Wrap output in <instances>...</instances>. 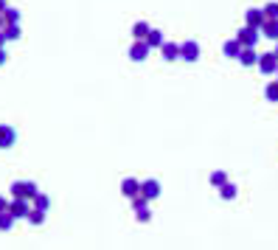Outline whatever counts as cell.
I'll return each mask as SVG.
<instances>
[{
    "label": "cell",
    "instance_id": "obj_19",
    "mask_svg": "<svg viewBox=\"0 0 278 250\" xmlns=\"http://www.w3.org/2000/svg\"><path fill=\"white\" fill-rule=\"evenodd\" d=\"M236 191H239V188H236L233 183H230V180L225 183V186H219V197H222V200H233Z\"/></svg>",
    "mask_w": 278,
    "mask_h": 250
},
{
    "label": "cell",
    "instance_id": "obj_27",
    "mask_svg": "<svg viewBox=\"0 0 278 250\" xmlns=\"http://www.w3.org/2000/svg\"><path fill=\"white\" fill-rule=\"evenodd\" d=\"M9 202H12V200H6V194H0V214L9 211Z\"/></svg>",
    "mask_w": 278,
    "mask_h": 250
},
{
    "label": "cell",
    "instance_id": "obj_25",
    "mask_svg": "<svg viewBox=\"0 0 278 250\" xmlns=\"http://www.w3.org/2000/svg\"><path fill=\"white\" fill-rule=\"evenodd\" d=\"M225 183H228V172H214L211 174V186H225Z\"/></svg>",
    "mask_w": 278,
    "mask_h": 250
},
{
    "label": "cell",
    "instance_id": "obj_22",
    "mask_svg": "<svg viewBox=\"0 0 278 250\" xmlns=\"http://www.w3.org/2000/svg\"><path fill=\"white\" fill-rule=\"evenodd\" d=\"M264 96H267V101H278V79L264 87Z\"/></svg>",
    "mask_w": 278,
    "mask_h": 250
},
{
    "label": "cell",
    "instance_id": "obj_16",
    "mask_svg": "<svg viewBox=\"0 0 278 250\" xmlns=\"http://www.w3.org/2000/svg\"><path fill=\"white\" fill-rule=\"evenodd\" d=\"M149 31H152V26L149 23H135V26H132V37H135V43H141V40H146V37H149Z\"/></svg>",
    "mask_w": 278,
    "mask_h": 250
},
{
    "label": "cell",
    "instance_id": "obj_14",
    "mask_svg": "<svg viewBox=\"0 0 278 250\" xmlns=\"http://www.w3.org/2000/svg\"><path fill=\"white\" fill-rule=\"evenodd\" d=\"M222 54H225V57H230V59H239V54H242V45H239V40H228V43L222 45Z\"/></svg>",
    "mask_w": 278,
    "mask_h": 250
},
{
    "label": "cell",
    "instance_id": "obj_32",
    "mask_svg": "<svg viewBox=\"0 0 278 250\" xmlns=\"http://www.w3.org/2000/svg\"><path fill=\"white\" fill-rule=\"evenodd\" d=\"M275 57H278V43H275Z\"/></svg>",
    "mask_w": 278,
    "mask_h": 250
},
{
    "label": "cell",
    "instance_id": "obj_29",
    "mask_svg": "<svg viewBox=\"0 0 278 250\" xmlns=\"http://www.w3.org/2000/svg\"><path fill=\"white\" fill-rule=\"evenodd\" d=\"M0 48H6V34L0 31Z\"/></svg>",
    "mask_w": 278,
    "mask_h": 250
},
{
    "label": "cell",
    "instance_id": "obj_6",
    "mask_svg": "<svg viewBox=\"0 0 278 250\" xmlns=\"http://www.w3.org/2000/svg\"><path fill=\"white\" fill-rule=\"evenodd\" d=\"M141 197L143 200H157V197H160V183H157L155 177H149V180H143L141 183Z\"/></svg>",
    "mask_w": 278,
    "mask_h": 250
},
{
    "label": "cell",
    "instance_id": "obj_30",
    "mask_svg": "<svg viewBox=\"0 0 278 250\" xmlns=\"http://www.w3.org/2000/svg\"><path fill=\"white\" fill-rule=\"evenodd\" d=\"M6 9H9V3H6V0H0V15H3Z\"/></svg>",
    "mask_w": 278,
    "mask_h": 250
},
{
    "label": "cell",
    "instance_id": "obj_11",
    "mask_svg": "<svg viewBox=\"0 0 278 250\" xmlns=\"http://www.w3.org/2000/svg\"><path fill=\"white\" fill-rule=\"evenodd\" d=\"M121 194H124V197H129V200H132V197H138V194H141V180L127 177L121 183Z\"/></svg>",
    "mask_w": 278,
    "mask_h": 250
},
{
    "label": "cell",
    "instance_id": "obj_23",
    "mask_svg": "<svg viewBox=\"0 0 278 250\" xmlns=\"http://www.w3.org/2000/svg\"><path fill=\"white\" fill-rule=\"evenodd\" d=\"M3 34H6V43L20 40V26H3Z\"/></svg>",
    "mask_w": 278,
    "mask_h": 250
},
{
    "label": "cell",
    "instance_id": "obj_17",
    "mask_svg": "<svg viewBox=\"0 0 278 250\" xmlns=\"http://www.w3.org/2000/svg\"><path fill=\"white\" fill-rule=\"evenodd\" d=\"M143 43L149 45V48H160V45L166 43V40H163V31L152 29V31H149V37H146V40H143Z\"/></svg>",
    "mask_w": 278,
    "mask_h": 250
},
{
    "label": "cell",
    "instance_id": "obj_9",
    "mask_svg": "<svg viewBox=\"0 0 278 250\" xmlns=\"http://www.w3.org/2000/svg\"><path fill=\"white\" fill-rule=\"evenodd\" d=\"M264 9H247V15H244V26H250V29H261L264 26Z\"/></svg>",
    "mask_w": 278,
    "mask_h": 250
},
{
    "label": "cell",
    "instance_id": "obj_28",
    "mask_svg": "<svg viewBox=\"0 0 278 250\" xmlns=\"http://www.w3.org/2000/svg\"><path fill=\"white\" fill-rule=\"evenodd\" d=\"M6 59H9V54H6V48H0V65H6Z\"/></svg>",
    "mask_w": 278,
    "mask_h": 250
},
{
    "label": "cell",
    "instance_id": "obj_20",
    "mask_svg": "<svg viewBox=\"0 0 278 250\" xmlns=\"http://www.w3.org/2000/svg\"><path fill=\"white\" fill-rule=\"evenodd\" d=\"M45 216H48V211H40V208H31V211H29V222H31V225H43Z\"/></svg>",
    "mask_w": 278,
    "mask_h": 250
},
{
    "label": "cell",
    "instance_id": "obj_26",
    "mask_svg": "<svg viewBox=\"0 0 278 250\" xmlns=\"http://www.w3.org/2000/svg\"><path fill=\"white\" fill-rule=\"evenodd\" d=\"M264 17L267 20H278V3H267L264 6Z\"/></svg>",
    "mask_w": 278,
    "mask_h": 250
},
{
    "label": "cell",
    "instance_id": "obj_12",
    "mask_svg": "<svg viewBox=\"0 0 278 250\" xmlns=\"http://www.w3.org/2000/svg\"><path fill=\"white\" fill-rule=\"evenodd\" d=\"M160 54H163L166 62H177L180 59V45L177 43H163L160 45Z\"/></svg>",
    "mask_w": 278,
    "mask_h": 250
},
{
    "label": "cell",
    "instance_id": "obj_31",
    "mask_svg": "<svg viewBox=\"0 0 278 250\" xmlns=\"http://www.w3.org/2000/svg\"><path fill=\"white\" fill-rule=\"evenodd\" d=\"M3 26H6V20H3V15H0V31H3Z\"/></svg>",
    "mask_w": 278,
    "mask_h": 250
},
{
    "label": "cell",
    "instance_id": "obj_15",
    "mask_svg": "<svg viewBox=\"0 0 278 250\" xmlns=\"http://www.w3.org/2000/svg\"><path fill=\"white\" fill-rule=\"evenodd\" d=\"M261 37H267V40H275L278 43V20H264V26L261 29Z\"/></svg>",
    "mask_w": 278,
    "mask_h": 250
},
{
    "label": "cell",
    "instance_id": "obj_10",
    "mask_svg": "<svg viewBox=\"0 0 278 250\" xmlns=\"http://www.w3.org/2000/svg\"><path fill=\"white\" fill-rule=\"evenodd\" d=\"M149 51L152 48L143 43V40H141V43H132V45H129V59H132V62H143V59L149 57Z\"/></svg>",
    "mask_w": 278,
    "mask_h": 250
},
{
    "label": "cell",
    "instance_id": "obj_4",
    "mask_svg": "<svg viewBox=\"0 0 278 250\" xmlns=\"http://www.w3.org/2000/svg\"><path fill=\"white\" fill-rule=\"evenodd\" d=\"M180 59H185V62H197V59H200V43H197V40H185V43H180Z\"/></svg>",
    "mask_w": 278,
    "mask_h": 250
},
{
    "label": "cell",
    "instance_id": "obj_3",
    "mask_svg": "<svg viewBox=\"0 0 278 250\" xmlns=\"http://www.w3.org/2000/svg\"><path fill=\"white\" fill-rule=\"evenodd\" d=\"M236 40H239V45L242 48H256V43L261 40V31L258 29H250V26H244L239 34H236Z\"/></svg>",
    "mask_w": 278,
    "mask_h": 250
},
{
    "label": "cell",
    "instance_id": "obj_24",
    "mask_svg": "<svg viewBox=\"0 0 278 250\" xmlns=\"http://www.w3.org/2000/svg\"><path fill=\"white\" fill-rule=\"evenodd\" d=\"M12 225H15V216L9 214V211H3L0 214V230H12Z\"/></svg>",
    "mask_w": 278,
    "mask_h": 250
},
{
    "label": "cell",
    "instance_id": "obj_21",
    "mask_svg": "<svg viewBox=\"0 0 278 250\" xmlns=\"http://www.w3.org/2000/svg\"><path fill=\"white\" fill-rule=\"evenodd\" d=\"M34 208L48 211V208H51V197H48V194H37V197H34Z\"/></svg>",
    "mask_w": 278,
    "mask_h": 250
},
{
    "label": "cell",
    "instance_id": "obj_5",
    "mask_svg": "<svg viewBox=\"0 0 278 250\" xmlns=\"http://www.w3.org/2000/svg\"><path fill=\"white\" fill-rule=\"evenodd\" d=\"M132 211H135L138 222H149L152 219V211H149V200H143L141 194L132 197Z\"/></svg>",
    "mask_w": 278,
    "mask_h": 250
},
{
    "label": "cell",
    "instance_id": "obj_7",
    "mask_svg": "<svg viewBox=\"0 0 278 250\" xmlns=\"http://www.w3.org/2000/svg\"><path fill=\"white\" fill-rule=\"evenodd\" d=\"M29 211H31L29 200H12L9 202V214L15 216V219H29Z\"/></svg>",
    "mask_w": 278,
    "mask_h": 250
},
{
    "label": "cell",
    "instance_id": "obj_18",
    "mask_svg": "<svg viewBox=\"0 0 278 250\" xmlns=\"http://www.w3.org/2000/svg\"><path fill=\"white\" fill-rule=\"evenodd\" d=\"M3 20H6V26H20V9L9 6L6 12H3Z\"/></svg>",
    "mask_w": 278,
    "mask_h": 250
},
{
    "label": "cell",
    "instance_id": "obj_2",
    "mask_svg": "<svg viewBox=\"0 0 278 250\" xmlns=\"http://www.w3.org/2000/svg\"><path fill=\"white\" fill-rule=\"evenodd\" d=\"M258 71H261L264 76H275V73H278L275 51H270V54H258Z\"/></svg>",
    "mask_w": 278,
    "mask_h": 250
},
{
    "label": "cell",
    "instance_id": "obj_1",
    "mask_svg": "<svg viewBox=\"0 0 278 250\" xmlns=\"http://www.w3.org/2000/svg\"><path fill=\"white\" fill-rule=\"evenodd\" d=\"M9 194H12V200H34L37 194H40V188H37V183H31V180H15L12 188H9Z\"/></svg>",
    "mask_w": 278,
    "mask_h": 250
},
{
    "label": "cell",
    "instance_id": "obj_33",
    "mask_svg": "<svg viewBox=\"0 0 278 250\" xmlns=\"http://www.w3.org/2000/svg\"><path fill=\"white\" fill-rule=\"evenodd\" d=\"M275 79H278V73H275Z\"/></svg>",
    "mask_w": 278,
    "mask_h": 250
},
{
    "label": "cell",
    "instance_id": "obj_13",
    "mask_svg": "<svg viewBox=\"0 0 278 250\" xmlns=\"http://www.w3.org/2000/svg\"><path fill=\"white\" fill-rule=\"evenodd\" d=\"M239 62H242L244 68H253V65H258L256 48H242V54H239Z\"/></svg>",
    "mask_w": 278,
    "mask_h": 250
},
{
    "label": "cell",
    "instance_id": "obj_8",
    "mask_svg": "<svg viewBox=\"0 0 278 250\" xmlns=\"http://www.w3.org/2000/svg\"><path fill=\"white\" fill-rule=\"evenodd\" d=\"M17 141V132L15 127H9V124H0V149H12Z\"/></svg>",
    "mask_w": 278,
    "mask_h": 250
}]
</instances>
